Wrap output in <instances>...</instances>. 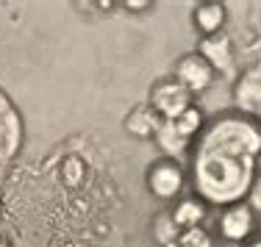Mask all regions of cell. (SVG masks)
I'll list each match as a JSON object with an SVG mask.
<instances>
[{"instance_id": "e0dca14e", "label": "cell", "mask_w": 261, "mask_h": 247, "mask_svg": "<svg viewBox=\"0 0 261 247\" xmlns=\"http://www.w3.org/2000/svg\"><path fill=\"white\" fill-rule=\"evenodd\" d=\"M250 200H253V206L261 211V175H258V181L250 186Z\"/></svg>"}, {"instance_id": "8fae6325", "label": "cell", "mask_w": 261, "mask_h": 247, "mask_svg": "<svg viewBox=\"0 0 261 247\" xmlns=\"http://www.w3.org/2000/svg\"><path fill=\"white\" fill-rule=\"evenodd\" d=\"M206 217V206H203V200H184L175 206V211H172V219H175V225L186 231V228H197Z\"/></svg>"}, {"instance_id": "9c48e42d", "label": "cell", "mask_w": 261, "mask_h": 247, "mask_svg": "<svg viewBox=\"0 0 261 247\" xmlns=\"http://www.w3.org/2000/svg\"><path fill=\"white\" fill-rule=\"evenodd\" d=\"M222 22H225V6L222 3H200L195 9V25L200 28L203 36L220 34Z\"/></svg>"}, {"instance_id": "5b68a950", "label": "cell", "mask_w": 261, "mask_h": 247, "mask_svg": "<svg viewBox=\"0 0 261 247\" xmlns=\"http://www.w3.org/2000/svg\"><path fill=\"white\" fill-rule=\"evenodd\" d=\"M256 228V211L247 203H236L228 206L220 217V233L228 242H245Z\"/></svg>"}, {"instance_id": "52a82bcc", "label": "cell", "mask_w": 261, "mask_h": 247, "mask_svg": "<svg viewBox=\"0 0 261 247\" xmlns=\"http://www.w3.org/2000/svg\"><path fill=\"white\" fill-rule=\"evenodd\" d=\"M236 103L250 117L261 114V67L242 75V81L236 84Z\"/></svg>"}, {"instance_id": "ba28073f", "label": "cell", "mask_w": 261, "mask_h": 247, "mask_svg": "<svg viewBox=\"0 0 261 247\" xmlns=\"http://www.w3.org/2000/svg\"><path fill=\"white\" fill-rule=\"evenodd\" d=\"M161 122H164V120H161L150 106H139V108H134L128 114L125 131L130 133V136H136V139H147V136H156V133H159Z\"/></svg>"}, {"instance_id": "4fadbf2b", "label": "cell", "mask_w": 261, "mask_h": 247, "mask_svg": "<svg viewBox=\"0 0 261 247\" xmlns=\"http://www.w3.org/2000/svg\"><path fill=\"white\" fill-rule=\"evenodd\" d=\"M153 236L161 247H178V239H181V228L175 225L172 214H159L156 222H153Z\"/></svg>"}, {"instance_id": "ac0fdd59", "label": "cell", "mask_w": 261, "mask_h": 247, "mask_svg": "<svg viewBox=\"0 0 261 247\" xmlns=\"http://www.w3.org/2000/svg\"><path fill=\"white\" fill-rule=\"evenodd\" d=\"M125 6H128V9H134V11H145L147 6H153V3H150V0H128Z\"/></svg>"}, {"instance_id": "2e32d148", "label": "cell", "mask_w": 261, "mask_h": 247, "mask_svg": "<svg viewBox=\"0 0 261 247\" xmlns=\"http://www.w3.org/2000/svg\"><path fill=\"white\" fill-rule=\"evenodd\" d=\"M64 178H67V183H70V186H78L81 183V178H84V161H81V158H67L64 161Z\"/></svg>"}, {"instance_id": "8992f818", "label": "cell", "mask_w": 261, "mask_h": 247, "mask_svg": "<svg viewBox=\"0 0 261 247\" xmlns=\"http://www.w3.org/2000/svg\"><path fill=\"white\" fill-rule=\"evenodd\" d=\"M203 59L208 61L211 70H220L222 75H233V47H231V36L225 31L220 34H211V36H203L200 39V50Z\"/></svg>"}, {"instance_id": "d6986e66", "label": "cell", "mask_w": 261, "mask_h": 247, "mask_svg": "<svg viewBox=\"0 0 261 247\" xmlns=\"http://www.w3.org/2000/svg\"><path fill=\"white\" fill-rule=\"evenodd\" d=\"M247 247H261V239H256V242H250Z\"/></svg>"}, {"instance_id": "3957f363", "label": "cell", "mask_w": 261, "mask_h": 247, "mask_svg": "<svg viewBox=\"0 0 261 247\" xmlns=\"http://www.w3.org/2000/svg\"><path fill=\"white\" fill-rule=\"evenodd\" d=\"M175 81L184 86L189 95H200L214 84V70L208 67V61L200 53H189L184 59H178L175 64Z\"/></svg>"}, {"instance_id": "277c9868", "label": "cell", "mask_w": 261, "mask_h": 247, "mask_svg": "<svg viewBox=\"0 0 261 247\" xmlns=\"http://www.w3.org/2000/svg\"><path fill=\"white\" fill-rule=\"evenodd\" d=\"M147 189L159 197V200H172L184 189V170L172 158H161L150 167L147 172Z\"/></svg>"}, {"instance_id": "7a4b0ae2", "label": "cell", "mask_w": 261, "mask_h": 247, "mask_svg": "<svg viewBox=\"0 0 261 247\" xmlns=\"http://www.w3.org/2000/svg\"><path fill=\"white\" fill-rule=\"evenodd\" d=\"M150 108L156 111L164 122H172V120H178L186 108H192V95L175 81V78H167V81H159L153 86Z\"/></svg>"}, {"instance_id": "ffe728a7", "label": "cell", "mask_w": 261, "mask_h": 247, "mask_svg": "<svg viewBox=\"0 0 261 247\" xmlns=\"http://www.w3.org/2000/svg\"><path fill=\"white\" fill-rule=\"evenodd\" d=\"M0 247H9V244H6V239H0Z\"/></svg>"}, {"instance_id": "9a60e30c", "label": "cell", "mask_w": 261, "mask_h": 247, "mask_svg": "<svg viewBox=\"0 0 261 247\" xmlns=\"http://www.w3.org/2000/svg\"><path fill=\"white\" fill-rule=\"evenodd\" d=\"M178 247H214V242H211V233L206 231V228H186V231H181V239H178Z\"/></svg>"}, {"instance_id": "5bb4252c", "label": "cell", "mask_w": 261, "mask_h": 247, "mask_svg": "<svg viewBox=\"0 0 261 247\" xmlns=\"http://www.w3.org/2000/svg\"><path fill=\"white\" fill-rule=\"evenodd\" d=\"M172 125L178 128V133H184L186 139H192V136H195V133L203 128V111L195 108V106L186 108L184 114L178 117V120H172Z\"/></svg>"}, {"instance_id": "30bf717a", "label": "cell", "mask_w": 261, "mask_h": 247, "mask_svg": "<svg viewBox=\"0 0 261 247\" xmlns=\"http://www.w3.org/2000/svg\"><path fill=\"white\" fill-rule=\"evenodd\" d=\"M156 139H159V147L167 153V158H172V161L181 158L186 153V147H189V139H186L184 133H178V128L172 125V122H161Z\"/></svg>"}, {"instance_id": "7c38bea8", "label": "cell", "mask_w": 261, "mask_h": 247, "mask_svg": "<svg viewBox=\"0 0 261 247\" xmlns=\"http://www.w3.org/2000/svg\"><path fill=\"white\" fill-rule=\"evenodd\" d=\"M0 100H3V95H0ZM17 136H20V128H17V120L9 108L6 114H0V161L3 164H6V158L11 156V150H14Z\"/></svg>"}, {"instance_id": "6da1fadb", "label": "cell", "mask_w": 261, "mask_h": 247, "mask_svg": "<svg viewBox=\"0 0 261 247\" xmlns=\"http://www.w3.org/2000/svg\"><path fill=\"white\" fill-rule=\"evenodd\" d=\"M261 150L256 117H222L195 150V186L203 200L236 206L253 186V167Z\"/></svg>"}]
</instances>
